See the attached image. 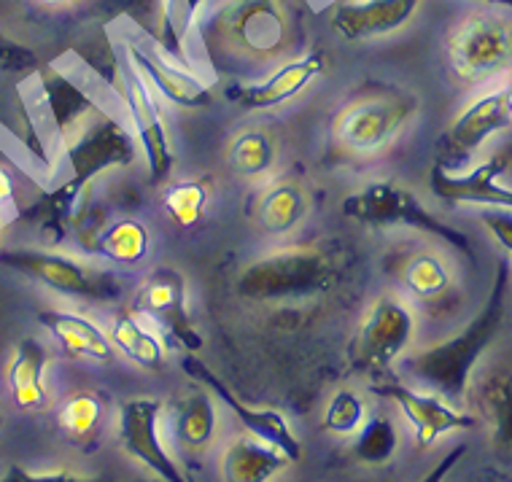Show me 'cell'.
Returning a JSON list of instances; mask_svg holds the SVG:
<instances>
[{
    "label": "cell",
    "mask_w": 512,
    "mask_h": 482,
    "mask_svg": "<svg viewBox=\"0 0 512 482\" xmlns=\"http://www.w3.org/2000/svg\"><path fill=\"white\" fill-rule=\"evenodd\" d=\"M507 286H510V262H499L486 305L480 307V313L456 337L410 356L405 361L407 372L437 391V396H442L445 402H461L467 394L472 369L488 351V345L496 340L504 324Z\"/></svg>",
    "instance_id": "6da1fadb"
},
{
    "label": "cell",
    "mask_w": 512,
    "mask_h": 482,
    "mask_svg": "<svg viewBox=\"0 0 512 482\" xmlns=\"http://www.w3.org/2000/svg\"><path fill=\"white\" fill-rule=\"evenodd\" d=\"M211 49L248 62H267L289 52L294 25L281 0H224L205 22Z\"/></svg>",
    "instance_id": "7a4b0ae2"
},
{
    "label": "cell",
    "mask_w": 512,
    "mask_h": 482,
    "mask_svg": "<svg viewBox=\"0 0 512 482\" xmlns=\"http://www.w3.org/2000/svg\"><path fill=\"white\" fill-rule=\"evenodd\" d=\"M335 264L316 248H283L256 259L240 272L238 294L256 302L313 297L332 289Z\"/></svg>",
    "instance_id": "3957f363"
},
{
    "label": "cell",
    "mask_w": 512,
    "mask_h": 482,
    "mask_svg": "<svg viewBox=\"0 0 512 482\" xmlns=\"http://www.w3.org/2000/svg\"><path fill=\"white\" fill-rule=\"evenodd\" d=\"M340 213L345 219L359 221L367 227H410L424 232V235L442 240L467 259H475V248L469 237L459 232L451 224L440 221L434 213H429L421 205L410 189H402L397 184H370L362 192L348 194L340 202Z\"/></svg>",
    "instance_id": "277c9868"
},
{
    "label": "cell",
    "mask_w": 512,
    "mask_h": 482,
    "mask_svg": "<svg viewBox=\"0 0 512 482\" xmlns=\"http://www.w3.org/2000/svg\"><path fill=\"white\" fill-rule=\"evenodd\" d=\"M0 267L22 272L33 281L44 283L46 289L57 291L62 297L87 299V302H114L122 294L111 272L73 259V256L38 251V248H9L0 251Z\"/></svg>",
    "instance_id": "5b68a950"
},
{
    "label": "cell",
    "mask_w": 512,
    "mask_h": 482,
    "mask_svg": "<svg viewBox=\"0 0 512 482\" xmlns=\"http://www.w3.org/2000/svg\"><path fill=\"white\" fill-rule=\"evenodd\" d=\"M415 111H418V97L402 89L383 87L345 106L335 130L343 146L351 151L375 154L397 138Z\"/></svg>",
    "instance_id": "8992f818"
},
{
    "label": "cell",
    "mask_w": 512,
    "mask_h": 482,
    "mask_svg": "<svg viewBox=\"0 0 512 482\" xmlns=\"http://www.w3.org/2000/svg\"><path fill=\"white\" fill-rule=\"evenodd\" d=\"M453 71L469 84L502 76L512 68V25L496 14H472L448 41Z\"/></svg>",
    "instance_id": "52a82bcc"
},
{
    "label": "cell",
    "mask_w": 512,
    "mask_h": 482,
    "mask_svg": "<svg viewBox=\"0 0 512 482\" xmlns=\"http://www.w3.org/2000/svg\"><path fill=\"white\" fill-rule=\"evenodd\" d=\"M62 146L73 170L68 184L79 192H87L89 181L108 167L133 165L138 154V138H133L116 119L100 111L89 116Z\"/></svg>",
    "instance_id": "ba28073f"
},
{
    "label": "cell",
    "mask_w": 512,
    "mask_h": 482,
    "mask_svg": "<svg viewBox=\"0 0 512 482\" xmlns=\"http://www.w3.org/2000/svg\"><path fill=\"white\" fill-rule=\"evenodd\" d=\"M133 313L149 318L162 340L173 348H184L189 353L203 348V337L186 307V278L173 267H159L143 281L133 299Z\"/></svg>",
    "instance_id": "9c48e42d"
},
{
    "label": "cell",
    "mask_w": 512,
    "mask_h": 482,
    "mask_svg": "<svg viewBox=\"0 0 512 482\" xmlns=\"http://www.w3.org/2000/svg\"><path fill=\"white\" fill-rule=\"evenodd\" d=\"M415 332L413 310L394 297H380L372 302L364 318L359 337L354 342L356 372H383L410 348Z\"/></svg>",
    "instance_id": "30bf717a"
},
{
    "label": "cell",
    "mask_w": 512,
    "mask_h": 482,
    "mask_svg": "<svg viewBox=\"0 0 512 482\" xmlns=\"http://www.w3.org/2000/svg\"><path fill=\"white\" fill-rule=\"evenodd\" d=\"M512 124L510 106H507V87L477 97L475 103L442 132L434 143V165L445 167L451 173H461L475 157V151L494 135Z\"/></svg>",
    "instance_id": "8fae6325"
},
{
    "label": "cell",
    "mask_w": 512,
    "mask_h": 482,
    "mask_svg": "<svg viewBox=\"0 0 512 482\" xmlns=\"http://www.w3.org/2000/svg\"><path fill=\"white\" fill-rule=\"evenodd\" d=\"M119 76H122L124 106H127V114L133 119L135 138H138V146H141L146 165H149V181L151 184H162L170 176L173 165H176L165 119L159 114L149 81L143 79L130 57H127V62H122Z\"/></svg>",
    "instance_id": "7c38bea8"
},
{
    "label": "cell",
    "mask_w": 512,
    "mask_h": 482,
    "mask_svg": "<svg viewBox=\"0 0 512 482\" xmlns=\"http://www.w3.org/2000/svg\"><path fill=\"white\" fill-rule=\"evenodd\" d=\"M159 415H162L159 399L124 402L119 410V442L127 450V456L141 461L162 482H192L159 442Z\"/></svg>",
    "instance_id": "4fadbf2b"
},
{
    "label": "cell",
    "mask_w": 512,
    "mask_h": 482,
    "mask_svg": "<svg viewBox=\"0 0 512 482\" xmlns=\"http://www.w3.org/2000/svg\"><path fill=\"white\" fill-rule=\"evenodd\" d=\"M507 167V157L496 154L483 165L472 167L469 173H451L440 165H432L429 173V189L440 202L461 208V205H483V208H499L512 211V189L499 184V176Z\"/></svg>",
    "instance_id": "5bb4252c"
},
{
    "label": "cell",
    "mask_w": 512,
    "mask_h": 482,
    "mask_svg": "<svg viewBox=\"0 0 512 482\" xmlns=\"http://www.w3.org/2000/svg\"><path fill=\"white\" fill-rule=\"evenodd\" d=\"M372 394L383 396V399H391V402L402 407V412L407 415V421L413 423L415 442H418L421 450L432 447L434 442H437L442 434H448V431L472 429L477 423L472 415L451 407L442 396L418 394V391L402 386V383H391V380H386V383H375V386H372Z\"/></svg>",
    "instance_id": "9a60e30c"
},
{
    "label": "cell",
    "mask_w": 512,
    "mask_h": 482,
    "mask_svg": "<svg viewBox=\"0 0 512 482\" xmlns=\"http://www.w3.org/2000/svg\"><path fill=\"white\" fill-rule=\"evenodd\" d=\"M184 369H186V375L197 377L200 383H205V386L211 388L213 394L219 396L221 402L235 412V418L243 423V429H246L248 434H254V437H259L262 442H267V445H273L275 450H281L283 456L289 458V461H300L302 445L297 442V437L292 434V426L286 423V418H283L281 412L254 410V407H248L246 402H240L238 396L232 394V388L227 386L221 377L213 375L211 369L205 367L200 359H195V356L184 359Z\"/></svg>",
    "instance_id": "2e32d148"
},
{
    "label": "cell",
    "mask_w": 512,
    "mask_h": 482,
    "mask_svg": "<svg viewBox=\"0 0 512 482\" xmlns=\"http://www.w3.org/2000/svg\"><path fill=\"white\" fill-rule=\"evenodd\" d=\"M127 57L135 62V68L141 71V76L149 81V87H154L159 95L176 103L181 108H208L213 103L211 89L205 87L203 81L195 79L192 73L181 71L173 60H168L165 54L157 49H143L138 44L124 46Z\"/></svg>",
    "instance_id": "e0dca14e"
},
{
    "label": "cell",
    "mask_w": 512,
    "mask_h": 482,
    "mask_svg": "<svg viewBox=\"0 0 512 482\" xmlns=\"http://www.w3.org/2000/svg\"><path fill=\"white\" fill-rule=\"evenodd\" d=\"M324 71V57L321 54H305L300 60H292L281 65L273 76H267L259 84H248V87H232L227 92L232 103L246 111H267V108H278L297 97L302 89L308 87L310 81L316 79L318 73Z\"/></svg>",
    "instance_id": "ac0fdd59"
},
{
    "label": "cell",
    "mask_w": 512,
    "mask_h": 482,
    "mask_svg": "<svg viewBox=\"0 0 512 482\" xmlns=\"http://www.w3.org/2000/svg\"><path fill=\"white\" fill-rule=\"evenodd\" d=\"M421 0H362L343 3L332 14V30L345 41L389 36L413 19Z\"/></svg>",
    "instance_id": "d6986e66"
},
{
    "label": "cell",
    "mask_w": 512,
    "mask_h": 482,
    "mask_svg": "<svg viewBox=\"0 0 512 482\" xmlns=\"http://www.w3.org/2000/svg\"><path fill=\"white\" fill-rule=\"evenodd\" d=\"M38 321L54 334V340L60 342L62 351L73 359H114L111 334L103 332L95 321H89L79 313H68V310H44V313H38Z\"/></svg>",
    "instance_id": "ffe728a7"
},
{
    "label": "cell",
    "mask_w": 512,
    "mask_h": 482,
    "mask_svg": "<svg viewBox=\"0 0 512 482\" xmlns=\"http://www.w3.org/2000/svg\"><path fill=\"white\" fill-rule=\"evenodd\" d=\"M38 81H41V103H44L46 114L52 119L62 143L68 141L89 116L98 114V106L54 68L38 71Z\"/></svg>",
    "instance_id": "44dd1931"
},
{
    "label": "cell",
    "mask_w": 512,
    "mask_h": 482,
    "mask_svg": "<svg viewBox=\"0 0 512 482\" xmlns=\"http://www.w3.org/2000/svg\"><path fill=\"white\" fill-rule=\"evenodd\" d=\"M46 364H49V353L44 342H38L36 337H25L19 342L9 364L11 399L19 410H41L49 402L44 383Z\"/></svg>",
    "instance_id": "7402d4cb"
},
{
    "label": "cell",
    "mask_w": 512,
    "mask_h": 482,
    "mask_svg": "<svg viewBox=\"0 0 512 482\" xmlns=\"http://www.w3.org/2000/svg\"><path fill=\"white\" fill-rule=\"evenodd\" d=\"M477 407L491 423L494 456L504 464H512V375H488L477 388Z\"/></svg>",
    "instance_id": "603a6c76"
},
{
    "label": "cell",
    "mask_w": 512,
    "mask_h": 482,
    "mask_svg": "<svg viewBox=\"0 0 512 482\" xmlns=\"http://www.w3.org/2000/svg\"><path fill=\"white\" fill-rule=\"evenodd\" d=\"M286 464L289 458L267 442L235 439L224 453L221 474L224 482H270Z\"/></svg>",
    "instance_id": "cb8c5ba5"
},
{
    "label": "cell",
    "mask_w": 512,
    "mask_h": 482,
    "mask_svg": "<svg viewBox=\"0 0 512 482\" xmlns=\"http://www.w3.org/2000/svg\"><path fill=\"white\" fill-rule=\"evenodd\" d=\"M213 431H216V412H213L211 396L205 391L186 394L173 407V439L176 445L195 456L211 445Z\"/></svg>",
    "instance_id": "d4e9b609"
},
{
    "label": "cell",
    "mask_w": 512,
    "mask_h": 482,
    "mask_svg": "<svg viewBox=\"0 0 512 482\" xmlns=\"http://www.w3.org/2000/svg\"><path fill=\"white\" fill-rule=\"evenodd\" d=\"M256 221L265 229L283 235L305 219V194L294 184H273L256 197Z\"/></svg>",
    "instance_id": "484cf974"
},
{
    "label": "cell",
    "mask_w": 512,
    "mask_h": 482,
    "mask_svg": "<svg viewBox=\"0 0 512 482\" xmlns=\"http://www.w3.org/2000/svg\"><path fill=\"white\" fill-rule=\"evenodd\" d=\"M111 342L127 359L135 361L138 367L151 369V372H157L162 367V361H165V351H162L159 337L138 321L133 310H122L116 316L114 329H111Z\"/></svg>",
    "instance_id": "4316f807"
},
{
    "label": "cell",
    "mask_w": 512,
    "mask_h": 482,
    "mask_svg": "<svg viewBox=\"0 0 512 482\" xmlns=\"http://www.w3.org/2000/svg\"><path fill=\"white\" fill-rule=\"evenodd\" d=\"M149 229L138 219H116L98 235V254L108 262L135 267L149 254Z\"/></svg>",
    "instance_id": "83f0119b"
},
{
    "label": "cell",
    "mask_w": 512,
    "mask_h": 482,
    "mask_svg": "<svg viewBox=\"0 0 512 482\" xmlns=\"http://www.w3.org/2000/svg\"><path fill=\"white\" fill-rule=\"evenodd\" d=\"M402 283L418 299L434 302L451 291V272L442 264L440 256L421 251V254L407 256L402 262Z\"/></svg>",
    "instance_id": "f1b7e54d"
},
{
    "label": "cell",
    "mask_w": 512,
    "mask_h": 482,
    "mask_svg": "<svg viewBox=\"0 0 512 482\" xmlns=\"http://www.w3.org/2000/svg\"><path fill=\"white\" fill-rule=\"evenodd\" d=\"M275 146L270 135L262 130H243L238 132L230 143V165L238 170L240 176L256 178L265 176L273 167Z\"/></svg>",
    "instance_id": "f546056e"
},
{
    "label": "cell",
    "mask_w": 512,
    "mask_h": 482,
    "mask_svg": "<svg viewBox=\"0 0 512 482\" xmlns=\"http://www.w3.org/2000/svg\"><path fill=\"white\" fill-rule=\"evenodd\" d=\"M397 429L389 418L372 415L364 421V426L356 431L354 456L364 464H386L397 453Z\"/></svg>",
    "instance_id": "4dcf8cb0"
},
{
    "label": "cell",
    "mask_w": 512,
    "mask_h": 482,
    "mask_svg": "<svg viewBox=\"0 0 512 482\" xmlns=\"http://www.w3.org/2000/svg\"><path fill=\"white\" fill-rule=\"evenodd\" d=\"M162 205L178 227H195L208 205V189L203 181H176L162 194Z\"/></svg>",
    "instance_id": "1f68e13d"
},
{
    "label": "cell",
    "mask_w": 512,
    "mask_h": 482,
    "mask_svg": "<svg viewBox=\"0 0 512 482\" xmlns=\"http://www.w3.org/2000/svg\"><path fill=\"white\" fill-rule=\"evenodd\" d=\"M364 421H367V407L354 391H337L332 396V402L327 407V415H324V431L329 434H356V431L362 429Z\"/></svg>",
    "instance_id": "d6a6232c"
},
{
    "label": "cell",
    "mask_w": 512,
    "mask_h": 482,
    "mask_svg": "<svg viewBox=\"0 0 512 482\" xmlns=\"http://www.w3.org/2000/svg\"><path fill=\"white\" fill-rule=\"evenodd\" d=\"M100 412L103 404L95 394H76L68 402L62 404L60 410V426L68 437H89L92 431L98 429Z\"/></svg>",
    "instance_id": "836d02e7"
},
{
    "label": "cell",
    "mask_w": 512,
    "mask_h": 482,
    "mask_svg": "<svg viewBox=\"0 0 512 482\" xmlns=\"http://www.w3.org/2000/svg\"><path fill=\"white\" fill-rule=\"evenodd\" d=\"M30 68H38L36 52H33L30 46L19 44L14 38L0 33V71L22 73L30 71Z\"/></svg>",
    "instance_id": "e575fe53"
},
{
    "label": "cell",
    "mask_w": 512,
    "mask_h": 482,
    "mask_svg": "<svg viewBox=\"0 0 512 482\" xmlns=\"http://www.w3.org/2000/svg\"><path fill=\"white\" fill-rule=\"evenodd\" d=\"M0 482H103L98 477H79L71 472H49V474H33L22 469L19 464H11Z\"/></svg>",
    "instance_id": "d590c367"
},
{
    "label": "cell",
    "mask_w": 512,
    "mask_h": 482,
    "mask_svg": "<svg viewBox=\"0 0 512 482\" xmlns=\"http://www.w3.org/2000/svg\"><path fill=\"white\" fill-rule=\"evenodd\" d=\"M483 224L491 229V235L496 237V243L512 256V216L510 213H486Z\"/></svg>",
    "instance_id": "8d00e7d4"
},
{
    "label": "cell",
    "mask_w": 512,
    "mask_h": 482,
    "mask_svg": "<svg viewBox=\"0 0 512 482\" xmlns=\"http://www.w3.org/2000/svg\"><path fill=\"white\" fill-rule=\"evenodd\" d=\"M464 453H467V445L453 447L451 453H448V456H442L440 461H437V466H434L432 472L426 474L421 482H445V477L453 472V466L459 464L461 458H464Z\"/></svg>",
    "instance_id": "74e56055"
},
{
    "label": "cell",
    "mask_w": 512,
    "mask_h": 482,
    "mask_svg": "<svg viewBox=\"0 0 512 482\" xmlns=\"http://www.w3.org/2000/svg\"><path fill=\"white\" fill-rule=\"evenodd\" d=\"M11 197H14V181H11L9 173L0 167V205L11 202Z\"/></svg>",
    "instance_id": "f35d334b"
},
{
    "label": "cell",
    "mask_w": 512,
    "mask_h": 482,
    "mask_svg": "<svg viewBox=\"0 0 512 482\" xmlns=\"http://www.w3.org/2000/svg\"><path fill=\"white\" fill-rule=\"evenodd\" d=\"M200 6H203V0H181V9H184V25L186 27H192V22H195Z\"/></svg>",
    "instance_id": "ab89813d"
},
{
    "label": "cell",
    "mask_w": 512,
    "mask_h": 482,
    "mask_svg": "<svg viewBox=\"0 0 512 482\" xmlns=\"http://www.w3.org/2000/svg\"><path fill=\"white\" fill-rule=\"evenodd\" d=\"M38 3H44V6H73L79 0H38Z\"/></svg>",
    "instance_id": "60d3db41"
},
{
    "label": "cell",
    "mask_w": 512,
    "mask_h": 482,
    "mask_svg": "<svg viewBox=\"0 0 512 482\" xmlns=\"http://www.w3.org/2000/svg\"><path fill=\"white\" fill-rule=\"evenodd\" d=\"M486 3H494V6H504V9H512V0H486Z\"/></svg>",
    "instance_id": "b9f144b4"
},
{
    "label": "cell",
    "mask_w": 512,
    "mask_h": 482,
    "mask_svg": "<svg viewBox=\"0 0 512 482\" xmlns=\"http://www.w3.org/2000/svg\"><path fill=\"white\" fill-rule=\"evenodd\" d=\"M507 106H510V114H512V84L507 87Z\"/></svg>",
    "instance_id": "7bdbcfd3"
},
{
    "label": "cell",
    "mask_w": 512,
    "mask_h": 482,
    "mask_svg": "<svg viewBox=\"0 0 512 482\" xmlns=\"http://www.w3.org/2000/svg\"><path fill=\"white\" fill-rule=\"evenodd\" d=\"M141 482H162V480H141Z\"/></svg>",
    "instance_id": "ee69618b"
},
{
    "label": "cell",
    "mask_w": 512,
    "mask_h": 482,
    "mask_svg": "<svg viewBox=\"0 0 512 482\" xmlns=\"http://www.w3.org/2000/svg\"><path fill=\"white\" fill-rule=\"evenodd\" d=\"M0 232H3V227H0Z\"/></svg>",
    "instance_id": "f6af8a7d"
}]
</instances>
